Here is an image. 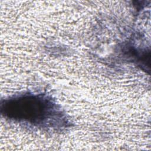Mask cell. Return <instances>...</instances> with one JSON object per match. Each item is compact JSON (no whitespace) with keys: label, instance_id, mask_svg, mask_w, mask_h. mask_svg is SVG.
<instances>
[{"label":"cell","instance_id":"1","mask_svg":"<svg viewBox=\"0 0 151 151\" xmlns=\"http://www.w3.org/2000/svg\"><path fill=\"white\" fill-rule=\"evenodd\" d=\"M2 111L10 119L40 127H54L62 118L56 104L41 94H22L6 100Z\"/></svg>","mask_w":151,"mask_h":151}]
</instances>
